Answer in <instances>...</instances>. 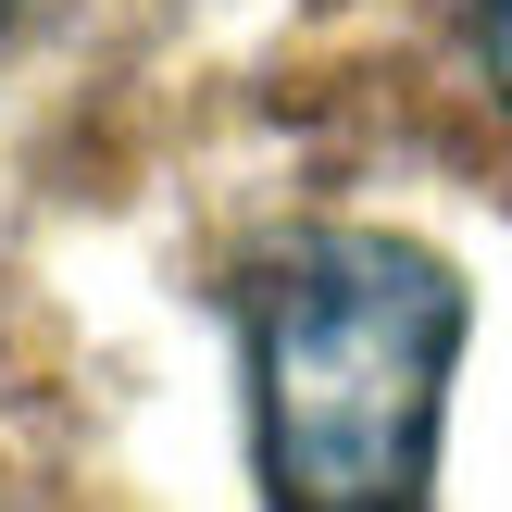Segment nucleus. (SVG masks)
I'll use <instances>...</instances> for the list:
<instances>
[{
	"mask_svg": "<svg viewBox=\"0 0 512 512\" xmlns=\"http://www.w3.org/2000/svg\"><path fill=\"white\" fill-rule=\"evenodd\" d=\"M463 363V275L425 238L325 225L250 300L263 488L288 512H400L438 475V413Z\"/></svg>",
	"mask_w": 512,
	"mask_h": 512,
	"instance_id": "nucleus-1",
	"label": "nucleus"
},
{
	"mask_svg": "<svg viewBox=\"0 0 512 512\" xmlns=\"http://www.w3.org/2000/svg\"><path fill=\"white\" fill-rule=\"evenodd\" d=\"M488 50H500V88H512V0H488Z\"/></svg>",
	"mask_w": 512,
	"mask_h": 512,
	"instance_id": "nucleus-2",
	"label": "nucleus"
}]
</instances>
